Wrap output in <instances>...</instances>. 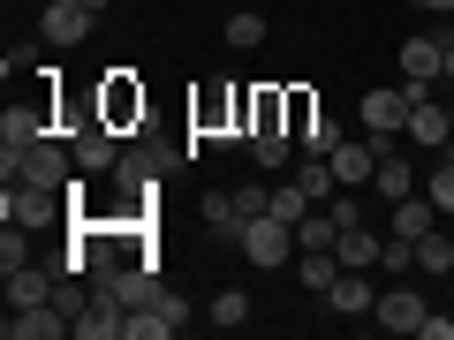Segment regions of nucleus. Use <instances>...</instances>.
Instances as JSON below:
<instances>
[{
	"instance_id": "nucleus-1",
	"label": "nucleus",
	"mask_w": 454,
	"mask_h": 340,
	"mask_svg": "<svg viewBox=\"0 0 454 340\" xmlns=\"http://www.w3.org/2000/svg\"><path fill=\"white\" fill-rule=\"evenodd\" d=\"M182 166H190V144H182V136L137 129V144H121V166H114V182H121L129 197H152L160 182H175Z\"/></svg>"
},
{
	"instance_id": "nucleus-2",
	"label": "nucleus",
	"mask_w": 454,
	"mask_h": 340,
	"mask_svg": "<svg viewBox=\"0 0 454 340\" xmlns=\"http://www.w3.org/2000/svg\"><path fill=\"white\" fill-rule=\"evenodd\" d=\"M0 174L68 189V174H83V166H76V151H68V136H38V144H23V151H0Z\"/></svg>"
},
{
	"instance_id": "nucleus-3",
	"label": "nucleus",
	"mask_w": 454,
	"mask_h": 340,
	"mask_svg": "<svg viewBox=\"0 0 454 340\" xmlns=\"http://www.w3.org/2000/svg\"><path fill=\"white\" fill-rule=\"evenodd\" d=\"M235 250H243L258 273H273V265H295V227H288V220H273V212H258V220H243Z\"/></svg>"
},
{
	"instance_id": "nucleus-4",
	"label": "nucleus",
	"mask_w": 454,
	"mask_h": 340,
	"mask_svg": "<svg viewBox=\"0 0 454 340\" xmlns=\"http://www.w3.org/2000/svg\"><path fill=\"white\" fill-rule=\"evenodd\" d=\"M61 197L68 189H46V182H8V189H0V220H16V227H31V235H38V227H53L68 212Z\"/></svg>"
},
{
	"instance_id": "nucleus-5",
	"label": "nucleus",
	"mask_w": 454,
	"mask_h": 340,
	"mask_svg": "<svg viewBox=\"0 0 454 340\" xmlns=\"http://www.w3.org/2000/svg\"><path fill=\"white\" fill-rule=\"evenodd\" d=\"M68 151H76L83 174H114V166H121V129H106V121H98V106H91V113H76Z\"/></svg>"
},
{
	"instance_id": "nucleus-6",
	"label": "nucleus",
	"mask_w": 454,
	"mask_h": 340,
	"mask_svg": "<svg viewBox=\"0 0 454 340\" xmlns=\"http://www.w3.org/2000/svg\"><path fill=\"white\" fill-rule=\"evenodd\" d=\"M409 106H417V91H409V83H379V91H364V129H372L379 144H402Z\"/></svg>"
},
{
	"instance_id": "nucleus-7",
	"label": "nucleus",
	"mask_w": 454,
	"mask_h": 340,
	"mask_svg": "<svg viewBox=\"0 0 454 340\" xmlns=\"http://www.w3.org/2000/svg\"><path fill=\"white\" fill-rule=\"evenodd\" d=\"M98 121H106V129H145V83L129 76V68H114L106 76V91H98Z\"/></svg>"
},
{
	"instance_id": "nucleus-8",
	"label": "nucleus",
	"mask_w": 454,
	"mask_h": 340,
	"mask_svg": "<svg viewBox=\"0 0 454 340\" xmlns=\"http://www.w3.org/2000/svg\"><path fill=\"white\" fill-rule=\"evenodd\" d=\"M175 333H190V303H182L175 288H167L160 303L129 310V325H121V340H175Z\"/></svg>"
},
{
	"instance_id": "nucleus-9",
	"label": "nucleus",
	"mask_w": 454,
	"mask_h": 340,
	"mask_svg": "<svg viewBox=\"0 0 454 340\" xmlns=\"http://www.w3.org/2000/svg\"><path fill=\"white\" fill-rule=\"evenodd\" d=\"M379 151H394V144H379L372 129L364 136H340L325 159H333V174H340V189H372V174H379Z\"/></svg>"
},
{
	"instance_id": "nucleus-10",
	"label": "nucleus",
	"mask_w": 454,
	"mask_h": 340,
	"mask_svg": "<svg viewBox=\"0 0 454 340\" xmlns=\"http://www.w3.org/2000/svg\"><path fill=\"white\" fill-rule=\"evenodd\" d=\"M91 31H98V8H83V0H46V16H38V38H46L53 53H61V46H83Z\"/></svg>"
},
{
	"instance_id": "nucleus-11",
	"label": "nucleus",
	"mask_w": 454,
	"mask_h": 340,
	"mask_svg": "<svg viewBox=\"0 0 454 340\" xmlns=\"http://www.w3.org/2000/svg\"><path fill=\"white\" fill-rule=\"evenodd\" d=\"M447 76V46H439V31L432 38H402V83L417 98H432V83Z\"/></svg>"
},
{
	"instance_id": "nucleus-12",
	"label": "nucleus",
	"mask_w": 454,
	"mask_h": 340,
	"mask_svg": "<svg viewBox=\"0 0 454 340\" xmlns=\"http://www.w3.org/2000/svg\"><path fill=\"white\" fill-rule=\"evenodd\" d=\"M0 333L8 340H76V325L61 318V303H31V310H8Z\"/></svg>"
},
{
	"instance_id": "nucleus-13",
	"label": "nucleus",
	"mask_w": 454,
	"mask_h": 340,
	"mask_svg": "<svg viewBox=\"0 0 454 340\" xmlns=\"http://www.w3.org/2000/svg\"><path fill=\"white\" fill-rule=\"evenodd\" d=\"M8 310H31V303H53V288H61V265H8Z\"/></svg>"
},
{
	"instance_id": "nucleus-14",
	"label": "nucleus",
	"mask_w": 454,
	"mask_h": 340,
	"mask_svg": "<svg viewBox=\"0 0 454 340\" xmlns=\"http://www.w3.org/2000/svg\"><path fill=\"white\" fill-rule=\"evenodd\" d=\"M372 318H379V333H424L432 303H424L417 288H387V295H379V310H372Z\"/></svg>"
},
{
	"instance_id": "nucleus-15",
	"label": "nucleus",
	"mask_w": 454,
	"mask_h": 340,
	"mask_svg": "<svg viewBox=\"0 0 454 340\" xmlns=\"http://www.w3.org/2000/svg\"><path fill=\"white\" fill-rule=\"evenodd\" d=\"M402 136H409V144H432V151H439V144L454 136V113L439 106V98H417V106H409V129H402Z\"/></svg>"
},
{
	"instance_id": "nucleus-16",
	"label": "nucleus",
	"mask_w": 454,
	"mask_h": 340,
	"mask_svg": "<svg viewBox=\"0 0 454 340\" xmlns=\"http://www.w3.org/2000/svg\"><path fill=\"white\" fill-rule=\"evenodd\" d=\"M38 136H53L46 129V106H8V113H0V151H23V144H38Z\"/></svg>"
},
{
	"instance_id": "nucleus-17",
	"label": "nucleus",
	"mask_w": 454,
	"mask_h": 340,
	"mask_svg": "<svg viewBox=\"0 0 454 340\" xmlns=\"http://www.w3.org/2000/svg\"><path fill=\"white\" fill-rule=\"evenodd\" d=\"M197 220H205L220 243H235V235H243V205H235V189H205V197H197Z\"/></svg>"
},
{
	"instance_id": "nucleus-18",
	"label": "nucleus",
	"mask_w": 454,
	"mask_h": 340,
	"mask_svg": "<svg viewBox=\"0 0 454 340\" xmlns=\"http://www.w3.org/2000/svg\"><path fill=\"white\" fill-rule=\"evenodd\" d=\"M325 303H333L340 318H372V310H379V295H372V273H340L333 288H325Z\"/></svg>"
},
{
	"instance_id": "nucleus-19",
	"label": "nucleus",
	"mask_w": 454,
	"mask_h": 340,
	"mask_svg": "<svg viewBox=\"0 0 454 340\" xmlns=\"http://www.w3.org/2000/svg\"><path fill=\"white\" fill-rule=\"evenodd\" d=\"M340 273H348V265H340V250H295V280H303L318 303H325V288H333Z\"/></svg>"
},
{
	"instance_id": "nucleus-20",
	"label": "nucleus",
	"mask_w": 454,
	"mask_h": 340,
	"mask_svg": "<svg viewBox=\"0 0 454 340\" xmlns=\"http://www.w3.org/2000/svg\"><path fill=\"white\" fill-rule=\"evenodd\" d=\"M295 189L310 197V205H333V189H340V174H333V159H318V151H303V166H295Z\"/></svg>"
},
{
	"instance_id": "nucleus-21",
	"label": "nucleus",
	"mask_w": 454,
	"mask_h": 340,
	"mask_svg": "<svg viewBox=\"0 0 454 340\" xmlns=\"http://www.w3.org/2000/svg\"><path fill=\"white\" fill-rule=\"evenodd\" d=\"M439 227V205L432 197H394V235H409V243H424Z\"/></svg>"
},
{
	"instance_id": "nucleus-22",
	"label": "nucleus",
	"mask_w": 454,
	"mask_h": 340,
	"mask_svg": "<svg viewBox=\"0 0 454 340\" xmlns=\"http://www.w3.org/2000/svg\"><path fill=\"white\" fill-rule=\"evenodd\" d=\"M379 243H387V235H372V227H348V235H340V265H348V273H379Z\"/></svg>"
},
{
	"instance_id": "nucleus-23",
	"label": "nucleus",
	"mask_w": 454,
	"mask_h": 340,
	"mask_svg": "<svg viewBox=\"0 0 454 340\" xmlns=\"http://www.w3.org/2000/svg\"><path fill=\"white\" fill-rule=\"evenodd\" d=\"M333 243H340V220L325 205H310L303 220H295V250H333Z\"/></svg>"
},
{
	"instance_id": "nucleus-24",
	"label": "nucleus",
	"mask_w": 454,
	"mask_h": 340,
	"mask_svg": "<svg viewBox=\"0 0 454 340\" xmlns=\"http://www.w3.org/2000/svg\"><path fill=\"white\" fill-rule=\"evenodd\" d=\"M372 189L387 197V205H394V197H417V174H409V159H402V151H379V174H372Z\"/></svg>"
},
{
	"instance_id": "nucleus-25",
	"label": "nucleus",
	"mask_w": 454,
	"mask_h": 340,
	"mask_svg": "<svg viewBox=\"0 0 454 340\" xmlns=\"http://www.w3.org/2000/svg\"><path fill=\"white\" fill-rule=\"evenodd\" d=\"M205 325H220V333L250 325V295H243V288H220V295H212V310H205Z\"/></svg>"
},
{
	"instance_id": "nucleus-26",
	"label": "nucleus",
	"mask_w": 454,
	"mask_h": 340,
	"mask_svg": "<svg viewBox=\"0 0 454 340\" xmlns=\"http://www.w3.org/2000/svg\"><path fill=\"white\" fill-rule=\"evenodd\" d=\"M417 273H432V280H447V273H454V243L439 235V227H432V235L417 243Z\"/></svg>"
},
{
	"instance_id": "nucleus-27",
	"label": "nucleus",
	"mask_w": 454,
	"mask_h": 340,
	"mask_svg": "<svg viewBox=\"0 0 454 340\" xmlns=\"http://www.w3.org/2000/svg\"><path fill=\"white\" fill-rule=\"evenodd\" d=\"M243 144H250V159H258V166H288V129H250Z\"/></svg>"
},
{
	"instance_id": "nucleus-28",
	"label": "nucleus",
	"mask_w": 454,
	"mask_h": 340,
	"mask_svg": "<svg viewBox=\"0 0 454 340\" xmlns=\"http://www.w3.org/2000/svg\"><path fill=\"white\" fill-rule=\"evenodd\" d=\"M265 212H273V220H288V227H295V220H303V212H310V197L295 189V182H273V189H265Z\"/></svg>"
},
{
	"instance_id": "nucleus-29",
	"label": "nucleus",
	"mask_w": 454,
	"mask_h": 340,
	"mask_svg": "<svg viewBox=\"0 0 454 340\" xmlns=\"http://www.w3.org/2000/svg\"><path fill=\"white\" fill-rule=\"evenodd\" d=\"M379 273H417V243H409V235H387V243H379Z\"/></svg>"
},
{
	"instance_id": "nucleus-30",
	"label": "nucleus",
	"mask_w": 454,
	"mask_h": 340,
	"mask_svg": "<svg viewBox=\"0 0 454 340\" xmlns=\"http://www.w3.org/2000/svg\"><path fill=\"white\" fill-rule=\"evenodd\" d=\"M295 144H303V151H318V159H325V151L340 144V121H325V113H310L303 129H295Z\"/></svg>"
},
{
	"instance_id": "nucleus-31",
	"label": "nucleus",
	"mask_w": 454,
	"mask_h": 340,
	"mask_svg": "<svg viewBox=\"0 0 454 340\" xmlns=\"http://www.w3.org/2000/svg\"><path fill=\"white\" fill-rule=\"evenodd\" d=\"M8 265H31V227H16V220H0V273Z\"/></svg>"
},
{
	"instance_id": "nucleus-32",
	"label": "nucleus",
	"mask_w": 454,
	"mask_h": 340,
	"mask_svg": "<svg viewBox=\"0 0 454 340\" xmlns=\"http://www.w3.org/2000/svg\"><path fill=\"white\" fill-rule=\"evenodd\" d=\"M424 197L439 205V220L454 212V159H447V151H439V166H432V189H424Z\"/></svg>"
},
{
	"instance_id": "nucleus-33",
	"label": "nucleus",
	"mask_w": 454,
	"mask_h": 340,
	"mask_svg": "<svg viewBox=\"0 0 454 340\" xmlns=\"http://www.w3.org/2000/svg\"><path fill=\"white\" fill-rule=\"evenodd\" d=\"M227 106H250V98H220V91H212V98H197V129H212V136H220V129H227Z\"/></svg>"
},
{
	"instance_id": "nucleus-34",
	"label": "nucleus",
	"mask_w": 454,
	"mask_h": 340,
	"mask_svg": "<svg viewBox=\"0 0 454 340\" xmlns=\"http://www.w3.org/2000/svg\"><path fill=\"white\" fill-rule=\"evenodd\" d=\"M38 53H46V38H31V46H8L0 76H38Z\"/></svg>"
},
{
	"instance_id": "nucleus-35",
	"label": "nucleus",
	"mask_w": 454,
	"mask_h": 340,
	"mask_svg": "<svg viewBox=\"0 0 454 340\" xmlns=\"http://www.w3.org/2000/svg\"><path fill=\"white\" fill-rule=\"evenodd\" d=\"M265 38V16H227V46L243 53V46H258Z\"/></svg>"
},
{
	"instance_id": "nucleus-36",
	"label": "nucleus",
	"mask_w": 454,
	"mask_h": 340,
	"mask_svg": "<svg viewBox=\"0 0 454 340\" xmlns=\"http://www.w3.org/2000/svg\"><path fill=\"white\" fill-rule=\"evenodd\" d=\"M417 8L424 16H454V0H417Z\"/></svg>"
},
{
	"instance_id": "nucleus-37",
	"label": "nucleus",
	"mask_w": 454,
	"mask_h": 340,
	"mask_svg": "<svg viewBox=\"0 0 454 340\" xmlns=\"http://www.w3.org/2000/svg\"><path fill=\"white\" fill-rule=\"evenodd\" d=\"M439 46H447V76H454V23H447V31H439Z\"/></svg>"
},
{
	"instance_id": "nucleus-38",
	"label": "nucleus",
	"mask_w": 454,
	"mask_h": 340,
	"mask_svg": "<svg viewBox=\"0 0 454 340\" xmlns=\"http://www.w3.org/2000/svg\"><path fill=\"white\" fill-rule=\"evenodd\" d=\"M83 8H98V16H106V0H83Z\"/></svg>"
},
{
	"instance_id": "nucleus-39",
	"label": "nucleus",
	"mask_w": 454,
	"mask_h": 340,
	"mask_svg": "<svg viewBox=\"0 0 454 340\" xmlns=\"http://www.w3.org/2000/svg\"><path fill=\"white\" fill-rule=\"evenodd\" d=\"M447 113H454V98H447Z\"/></svg>"
}]
</instances>
